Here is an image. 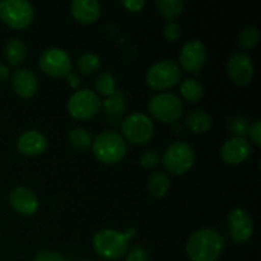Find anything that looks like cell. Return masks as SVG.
Masks as SVG:
<instances>
[{
  "mask_svg": "<svg viewBox=\"0 0 261 261\" xmlns=\"http://www.w3.org/2000/svg\"><path fill=\"white\" fill-rule=\"evenodd\" d=\"M223 249V236L214 228L198 229L186 242V252L191 261H217Z\"/></svg>",
  "mask_w": 261,
  "mask_h": 261,
  "instance_id": "cell-1",
  "label": "cell"
},
{
  "mask_svg": "<svg viewBox=\"0 0 261 261\" xmlns=\"http://www.w3.org/2000/svg\"><path fill=\"white\" fill-rule=\"evenodd\" d=\"M92 150L97 160L105 165H115L126 153V140L117 132L106 130L92 142Z\"/></svg>",
  "mask_w": 261,
  "mask_h": 261,
  "instance_id": "cell-2",
  "label": "cell"
},
{
  "mask_svg": "<svg viewBox=\"0 0 261 261\" xmlns=\"http://www.w3.org/2000/svg\"><path fill=\"white\" fill-rule=\"evenodd\" d=\"M129 240L125 233L116 229H101L93 236V249L106 260H117L127 251Z\"/></svg>",
  "mask_w": 261,
  "mask_h": 261,
  "instance_id": "cell-3",
  "label": "cell"
},
{
  "mask_svg": "<svg viewBox=\"0 0 261 261\" xmlns=\"http://www.w3.org/2000/svg\"><path fill=\"white\" fill-rule=\"evenodd\" d=\"M35 18L32 4L25 0H2L0 2V19L13 30H24Z\"/></svg>",
  "mask_w": 261,
  "mask_h": 261,
  "instance_id": "cell-4",
  "label": "cell"
},
{
  "mask_svg": "<svg viewBox=\"0 0 261 261\" xmlns=\"http://www.w3.org/2000/svg\"><path fill=\"white\" fill-rule=\"evenodd\" d=\"M195 153L193 147L186 142H175L165 150L162 165L172 175H184L194 165Z\"/></svg>",
  "mask_w": 261,
  "mask_h": 261,
  "instance_id": "cell-5",
  "label": "cell"
},
{
  "mask_svg": "<svg viewBox=\"0 0 261 261\" xmlns=\"http://www.w3.org/2000/svg\"><path fill=\"white\" fill-rule=\"evenodd\" d=\"M182 102L173 93L154 94L148 102L149 114L165 124L177 121L182 115Z\"/></svg>",
  "mask_w": 261,
  "mask_h": 261,
  "instance_id": "cell-6",
  "label": "cell"
},
{
  "mask_svg": "<svg viewBox=\"0 0 261 261\" xmlns=\"http://www.w3.org/2000/svg\"><path fill=\"white\" fill-rule=\"evenodd\" d=\"M121 132L125 140L134 145H142L152 139L154 134V125L148 115L134 112L122 121Z\"/></svg>",
  "mask_w": 261,
  "mask_h": 261,
  "instance_id": "cell-7",
  "label": "cell"
},
{
  "mask_svg": "<svg viewBox=\"0 0 261 261\" xmlns=\"http://www.w3.org/2000/svg\"><path fill=\"white\" fill-rule=\"evenodd\" d=\"M181 68L172 60H162L153 64L147 71L145 81L150 88L155 91L171 88L181 79Z\"/></svg>",
  "mask_w": 261,
  "mask_h": 261,
  "instance_id": "cell-8",
  "label": "cell"
},
{
  "mask_svg": "<svg viewBox=\"0 0 261 261\" xmlns=\"http://www.w3.org/2000/svg\"><path fill=\"white\" fill-rule=\"evenodd\" d=\"M102 109L99 96L89 89H81L71 94L68 102V112L76 120H88L96 116Z\"/></svg>",
  "mask_w": 261,
  "mask_h": 261,
  "instance_id": "cell-9",
  "label": "cell"
},
{
  "mask_svg": "<svg viewBox=\"0 0 261 261\" xmlns=\"http://www.w3.org/2000/svg\"><path fill=\"white\" fill-rule=\"evenodd\" d=\"M41 70L53 78L68 76L71 71V59L63 48L51 47L43 51L40 56Z\"/></svg>",
  "mask_w": 261,
  "mask_h": 261,
  "instance_id": "cell-10",
  "label": "cell"
},
{
  "mask_svg": "<svg viewBox=\"0 0 261 261\" xmlns=\"http://www.w3.org/2000/svg\"><path fill=\"white\" fill-rule=\"evenodd\" d=\"M178 61L184 70L189 73H198L206 61V47L200 40H191L181 48Z\"/></svg>",
  "mask_w": 261,
  "mask_h": 261,
  "instance_id": "cell-11",
  "label": "cell"
},
{
  "mask_svg": "<svg viewBox=\"0 0 261 261\" xmlns=\"http://www.w3.org/2000/svg\"><path fill=\"white\" fill-rule=\"evenodd\" d=\"M227 73L236 86L244 87L250 84L254 78V64L251 58L242 53L232 55L227 63Z\"/></svg>",
  "mask_w": 261,
  "mask_h": 261,
  "instance_id": "cell-12",
  "label": "cell"
},
{
  "mask_svg": "<svg viewBox=\"0 0 261 261\" xmlns=\"http://www.w3.org/2000/svg\"><path fill=\"white\" fill-rule=\"evenodd\" d=\"M229 234L236 242H246L254 233V221L249 212L236 208L228 214Z\"/></svg>",
  "mask_w": 261,
  "mask_h": 261,
  "instance_id": "cell-13",
  "label": "cell"
},
{
  "mask_svg": "<svg viewBox=\"0 0 261 261\" xmlns=\"http://www.w3.org/2000/svg\"><path fill=\"white\" fill-rule=\"evenodd\" d=\"M252 153L249 140L242 137H233L221 148V158L229 165H240Z\"/></svg>",
  "mask_w": 261,
  "mask_h": 261,
  "instance_id": "cell-14",
  "label": "cell"
},
{
  "mask_svg": "<svg viewBox=\"0 0 261 261\" xmlns=\"http://www.w3.org/2000/svg\"><path fill=\"white\" fill-rule=\"evenodd\" d=\"M9 204L17 213L22 216H33L38 211V198L31 189L19 186L9 194Z\"/></svg>",
  "mask_w": 261,
  "mask_h": 261,
  "instance_id": "cell-15",
  "label": "cell"
},
{
  "mask_svg": "<svg viewBox=\"0 0 261 261\" xmlns=\"http://www.w3.org/2000/svg\"><path fill=\"white\" fill-rule=\"evenodd\" d=\"M18 152L28 157L42 154L47 148V139L37 130H27L22 133L17 143Z\"/></svg>",
  "mask_w": 261,
  "mask_h": 261,
  "instance_id": "cell-16",
  "label": "cell"
},
{
  "mask_svg": "<svg viewBox=\"0 0 261 261\" xmlns=\"http://www.w3.org/2000/svg\"><path fill=\"white\" fill-rule=\"evenodd\" d=\"M12 87L15 93L22 98H31L38 88L37 76L30 69H19L12 76Z\"/></svg>",
  "mask_w": 261,
  "mask_h": 261,
  "instance_id": "cell-17",
  "label": "cell"
},
{
  "mask_svg": "<svg viewBox=\"0 0 261 261\" xmlns=\"http://www.w3.org/2000/svg\"><path fill=\"white\" fill-rule=\"evenodd\" d=\"M71 14L78 22L89 24L99 18L101 4L97 0H74L71 3Z\"/></svg>",
  "mask_w": 261,
  "mask_h": 261,
  "instance_id": "cell-18",
  "label": "cell"
},
{
  "mask_svg": "<svg viewBox=\"0 0 261 261\" xmlns=\"http://www.w3.org/2000/svg\"><path fill=\"white\" fill-rule=\"evenodd\" d=\"M4 56L10 65H20L27 58V46L19 38H12L5 45Z\"/></svg>",
  "mask_w": 261,
  "mask_h": 261,
  "instance_id": "cell-19",
  "label": "cell"
},
{
  "mask_svg": "<svg viewBox=\"0 0 261 261\" xmlns=\"http://www.w3.org/2000/svg\"><path fill=\"white\" fill-rule=\"evenodd\" d=\"M186 126L195 134L206 133L213 125V120L205 111H193L186 117Z\"/></svg>",
  "mask_w": 261,
  "mask_h": 261,
  "instance_id": "cell-20",
  "label": "cell"
},
{
  "mask_svg": "<svg viewBox=\"0 0 261 261\" xmlns=\"http://www.w3.org/2000/svg\"><path fill=\"white\" fill-rule=\"evenodd\" d=\"M171 186L170 177L165 172H154L148 180V191L153 198H163L168 193Z\"/></svg>",
  "mask_w": 261,
  "mask_h": 261,
  "instance_id": "cell-21",
  "label": "cell"
},
{
  "mask_svg": "<svg viewBox=\"0 0 261 261\" xmlns=\"http://www.w3.org/2000/svg\"><path fill=\"white\" fill-rule=\"evenodd\" d=\"M102 109L110 115H120L126 110V96L122 91H115L111 96L102 101Z\"/></svg>",
  "mask_w": 261,
  "mask_h": 261,
  "instance_id": "cell-22",
  "label": "cell"
},
{
  "mask_svg": "<svg viewBox=\"0 0 261 261\" xmlns=\"http://www.w3.org/2000/svg\"><path fill=\"white\" fill-rule=\"evenodd\" d=\"M155 7L166 19L173 20L182 14L185 5L181 0H157Z\"/></svg>",
  "mask_w": 261,
  "mask_h": 261,
  "instance_id": "cell-23",
  "label": "cell"
},
{
  "mask_svg": "<svg viewBox=\"0 0 261 261\" xmlns=\"http://www.w3.org/2000/svg\"><path fill=\"white\" fill-rule=\"evenodd\" d=\"M181 96L189 102H198L204 96V87L196 79H185L180 87Z\"/></svg>",
  "mask_w": 261,
  "mask_h": 261,
  "instance_id": "cell-24",
  "label": "cell"
},
{
  "mask_svg": "<svg viewBox=\"0 0 261 261\" xmlns=\"http://www.w3.org/2000/svg\"><path fill=\"white\" fill-rule=\"evenodd\" d=\"M101 68V59L98 55L93 53H84L79 56L76 61V69L82 74L86 75H92Z\"/></svg>",
  "mask_w": 261,
  "mask_h": 261,
  "instance_id": "cell-25",
  "label": "cell"
},
{
  "mask_svg": "<svg viewBox=\"0 0 261 261\" xmlns=\"http://www.w3.org/2000/svg\"><path fill=\"white\" fill-rule=\"evenodd\" d=\"M69 142L75 149H87L92 144V137L88 130L83 127H75L69 133Z\"/></svg>",
  "mask_w": 261,
  "mask_h": 261,
  "instance_id": "cell-26",
  "label": "cell"
},
{
  "mask_svg": "<svg viewBox=\"0 0 261 261\" xmlns=\"http://www.w3.org/2000/svg\"><path fill=\"white\" fill-rule=\"evenodd\" d=\"M94 87H96V91L99 94L109 97L116 91V82H115V78L112 74L102 73L97 76Z\"/></svg>",
  "mask_w": 261,
  "mask_h": 261,
  "instance_id": "cell-27",
  "label": "cell"
},
{
  "mask_svg": "<svg viewBox=\"0 0 261 261\" xmlns=\"http://www.w3.org/2000/svg\"><path fill=\"white\" fill-rule=\"evenodd\" d=\"M260 40V32L256 27H246L241 30L239 37H237V43L242 48H251L257 45Z\"/></svg>",
  "mask_w": 261,
  "mask_h": 261,
  "instance_id": "cell-28",
  "label": "cell"
},
{
  "mask_svg": "<svg viewBox=\"0 0 261 261\" xmlns=\"http://www.w3.org/2000/svg\"><path fill=\"white\" fill-rule=\"evenodd\" d=\"M229 129H231V132L233 133L234 137L244 138V135L249 133V129H250L249 121H247L246 117L236 116L234 119L231 120V122H229Z\"/></svg>",
  "mask_w": 261,
  "mask_h": 261,
  "instance_id": "cell-29",
  "label": "cell"
},
{
  "mask_svg": "<svg viewBox=\"0 0 261 261\" xmlns=\"http://www.w3.org/2000/svg\"><path fill=\"white\" fill-rule=\"evenodd\" d=\"M140 166L144 168H154L160 165V155L157 154L153 150H148V152H144L139 158Z\"/></svg>",
  "mask_w": 261,
  "mask_h": 261,
  "instance_id": "cell-30",
  "label": "cell"
},
{
  "mask_svg": "<svg viewBox=\"0 0 261 261\" xmlns=\"http://www.w3.org/2000/svg\"><path fill=\"white\" fill-rule=\"evenodd\" d=\"M163 35H165L166 40L167 41H170V42H175V41H177L181 36L180 25L175 22L166 23L165 28H163Z\"/></svg>",
  "mask_w": 261,
  "mask_h": 261,
  "instance_id": "cell-31",
  "label": "cell"
},
{
  "mask_svg": "<svg viewBox=\"0 0 261 261\" xmlns=\"http://www.w3.org/2000/svg\"><path fill=\"white\" fill-rule=\"evenodd\" d=\"M35 261H68L63 254L56 251H41L36 255Z\"/></svg>",
  "mask_w": 261,
  "mask_h": 261,
  "instance_id": "cell-32",
  "label": "cell"
},
{
  "mask_svg": "<svg viewBox=\"0 0 261 261\" xmlns=\"http://www.w3.org/2000/svg\"><path fill=\"white\" fill-rule=\"evenodd\" d=\"M249 135L251 138V142L254 143L256 147H261V121L256 120L254 124L250 126Z\"/></svg>",
  "mask_w": 261,
  "mask_h": 261,
  "instance_id": "cell-33",
  "label": "cell"
},
{
  "mask_svg": "<svg viewBox=\"0 0 261 261\" xmlns=\"http://www.w3.org/2000/svg\"><path fill=\"white\" fill-rule=\"evenodd\" d=\"M126 261H148L147 251L140 247H134L127 254Z\"/></svg>",
  "mask_w": 261,
  "mask_h": 261,
  "instance_id": "cell-34",
  "label": "cell"
},
{
  "mask_svg": "<svg viewBox=\"0 0 261 261\" xmlns=\"http://www.w3.org/2000/svg\"><path fill=\"white\" fill-rule=\"evenodd\" d=\"M122 5L130 12H139L144 8L145 2L144 0H124Z\"/></svg>",
  "mask_w": 261,
  "mask_h": 261,
  "instance_id": "cell-35",
  "label": "cell"
},
{
  "mask_svg": "<svg viewBox=\"0 0 261 261\" xmlns=\"http://www.w3.org/2000/svg\"><path fill=\"white\" fill-rule=\"evenodd\" d=\"M68 84L71 88H78L79 84H81V78L78 76V74L70 73L68 75Z\"/></svg>",
  "mask_w": 261,
  "mask_h": 261,
  "instance_id": "cell-36",
  "label": "cell"
},
{
  "mask_svg": "<svg viewBox=\"0 0 261 261\" xmlns=\"http://www.w3.org/2000/svg\"><path fill=\"white\" fill-rule=\"evenodd\" d=\"M9 76V69L4 64H0V82L5 81Z\"/></svg>",
  "mask_w": 261,
  "mask_h": 261,
  "instance_id": "cell-37",
  "label": "cell"
},
{
  "mask_svg": "<svg viewBox=\"0 0 261 261\" xmlns=\"http://www.w3.org/2000/svg\"><path fill=\"white\" fill-rule=\"evenodd\" d=\"M82 261H91V260H82Z\"/></svg>",
  "mask_w": 261,
  "mask_h": 261,
  "instance_id": "cell-38",
  "label": "cell"
}]
</instances>
